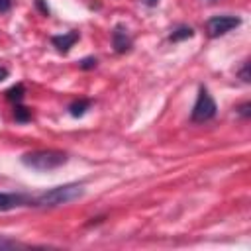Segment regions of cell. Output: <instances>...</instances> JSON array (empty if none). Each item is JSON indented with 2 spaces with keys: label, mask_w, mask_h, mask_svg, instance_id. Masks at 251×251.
Wrapping results in <instances>:
<instances>
[{
  "label": "cell",
  "mask_w": 251,
  "mask_h": 251,
  "mask_svg": "<svg viewBox=\"0 0 251 251\" xmlns=\"http://www.w3.org/2000/svg\"><path fill=\"white\" fill-rule=\"evenodd\" d=\"M112 47L118 55H124L127 51H131L133 47V39L127 31V27L124 24H116L114 29H112Z\"/></svg>",
  "instance_id": "5"
},
{
  "label": "cell",
  "mask_w": 251,
  "mask_h": 251,
  "mask_svg": "<svg viewBox=\"0 0 251 251\" xmlns=\"http://www.w3.org/2000/svg\"><path fill=\"white\" fill-rule=\"evenodd\" d=\"M31 110L29 108H25V106H22V102L20 104H14V120L18 122V124H27V122H31Z\"/></svg>",
  "instance_id": "11"
},
{
  "label": "cell",
  "mask_w": 251,
  "mask_h": 251,
  "mask_svg": "<svg viewBox=\"0 0 251 251\" xmlns=\"http://www.w3.org/2000/svg\"><path fill=\"white\" fill-rule=\"evenodd\" d=\"M12 4H14V0H0V14L2 12H8L12 8Z\"/></svg>",
  "instance_id": "17"
},
{
  "label": "cell",
  "mask_w": 251,
  "mask_h": 251,
  "mask_svg": "<svg viewBox=\"0 0 251 251\" xmlns=\"http://www.w3.org/2000/svg\"><path fill=\"white\" fill-rule=\"evenodd\" d=\"M33 2H35V8H37L43 16H49V14H51V10H49V6H47L45 0H33Z\"/></svg>",
  "instance_id": "16"
},
{
  "label": "cell",
  "mask_w": 251,
  "mask_h": 251,
  "mask_svg": "<svg viewBox=\"0 0 251 251\" xmlns=\"http://www.w3.org/2000/svg\"><path fill=\"white\" fill-rule=\"evenodd\" d=\"M190 37H194V27H190V25H178L169 33V41H173V43H178V41H184Z\"/></svg>",
  "instance_id": "9"
},
{
  "label": "cell",
  "mask_w": 251,
  "mask_h": 251,
  "mask_svg": "<svg viewBox=\"0 0 251 251\" xmlns=\"http://www.w3.org/2000/svg\"><path fill=\"white\" fill-rule=\"evenodd\" d=\"M8 75H10V71H8V67H4V65H0V82H2V80H6V78H8Z\"/></svg>",
  "instance_id": "18"
},
{
  "label": "cell",
  "mask_w": 251,
  "mask_h": 251,
  "mask_svg": "<svg viewBox=\"0 0 251 251\" xmlns=\"http://www.w3.org/2000/svg\"><path fill=\"white\" fill-rule=\"evenodd\" d=\"M96 65H98V59L96 57H84V59L78 61V69H82V71H90Z\"/></svg>",
  "instance_id": "14"
},
{
  "label": "cell",
  "mask_w": 251,
  "mask_h": 251,
  "mask_svg": "<svg viewBox=\"0 0 251 251\" xmlns=\"http://www.w3.org/2000/svg\"><path fill=\"white\" fill-rule=\"evenodd\" d=\"M237 25H241V18L239 16H231V14H220V16H212L206 20V33L208 37H222L226 33H229L231 29H235Z\"/></svg>",
  "instance_id": "4"
},
{
  "label": "cell",
  "mask_w": 251,
  "mask_h": 251,
  "mask_svg": "<svg viewBox=\"0 0 251 251\" xmlns=\"http://www.w3.org/2000/svg\"><path fill=\"white\" fill-rule=\"evenodd\" d=\"M90 106H92V100H88V98H76V100H73L67 106V110H69V114L73 118H82L86 114V110H90Z\"/></svg>",
  "instance_id": "8"
},
{
  "label": "cell",
  "mask_w": 251,
  "mask_h": 251,
  "mask_svg": "<svg viewBox=\"0 0 251 251\" xmlns=\"http://www.w3.org/2000/svg\"><path fill=\"white\" fill-rule=\"evenodd\" d=\"M216 114H218L216 100L212 98V94L208 92L206 86H200V88H198L196 102H194L192 112H190V122H194V124H204V122H210Z\"/></svg>",
  "instance_id": "3"
},
{
  "label": "cell",
  "mask_w": 251,
  "mask_h": 251,
  "mask_svg": "<svg viewBox=\"0 0 251 251\" xmlns=\"http://www.w3.org/2000/svg\"><path fill=\"white\" fill-rule=\"evenodd\" d=\"M82 196H84V184L82 182H65V184L53 186V188L33 196L31 206L55 208V206H63V204H69L73 200H78Z\"/></svg>",
  "instance_id": "1"
},
{
  "label": "cell",
  "mask_w": 251,
  "mask_h": 251,
  "mask_svg": "<svg viewBox=\"0 0 251 251\" xmlns=\"http://www.w3.org/2000/svg\"><path fill=\"white\" fill-rule=\"evenodd\" d=\"M237 76H239V78H241V82H245V84H249V82H251V75H249V61H247V59L241 63V67H239V71H237Z\"/></svg>",
  "instance_id": "13"
},
{
  "label": "cell",
  "mask_w": 251,
  "mask_h": 251,
  "mask_svg": "<svg viewBox=\"0 0 251 251\" xmlns=\"http://www.w3.org/2000/svg\"><path fill=\"white\" fill-rule=\"evenodd\" d=\"M143 6H147V8H155L157 4H159V0H139Z\"/></svg>",
  "instance_id": "19"
},
{
  "label": "cell",
  "mask_w": 251,
  "mask_h": 251,
  "mask_svg": "<svg viewBox=\"0 0 251 251\" xmlns=\"http://www.w3.org/2000/svg\"><path fill=\"white\" fill-rule=\"evenodd\" d=\"M33 196H27L24 192H0V212H10L16 208L31 206Z\"/></svg>",
  "instance_id": "6"
},
{
  "label": "cell",
  "mask_w": 251,
  "mask_h": 251,
  "mask_svg": "<svg viewBox=\"0 0 251 251\" xmlns=\"http://www.w3.org/2000/svg\"><path fill=\"white\" fill-rule=\"evenodd\" d=\"M4 96H6V100H10L12 104H20V102L24 100V96H25V86H24L22 82H18V84L10 86V88L4 92Z\"/></svg>",
  "instance_id": "10"
},
{
  "label": "cell",
  "mask_w": 251,
  "mask_h": 251,
  "mask_svg": "<svg viewBox=\"0 0 251 251\" xmlns=\"http://www.w3.org/2000/svg\"><path fill=\"white\" fill-rule=\"evenodd\" d=\"M78 39H80V33H78L76 29H71V31H67V33H61V35H51L53 47H55L59 53H63V55H67Z\"/></svg>",
  "instance_id": "7"
},
{
  "label": "cell",
  "mask_w": 251,
  "mask_h": 251,
  "mask_svg": "<svg viewBox=\"0 0 251 251\" xmlns=\"http://www.w3.org/2000/svg\"><path fill=\"white\" fill-rule=\"evenodd\" d=\"M235 112H237L243 120H249V118H251V102H243V104H239V106L235 108Z\"/></svg>",
  "instance_id": "15"
},
{
  "label": "cell",
  "mask_w": 251,
  "mask_h": 251,
  "mask_svg": "<svg viewBox=\"0 0 251 251\" xmlns=\"http://www.w3.org/2000/svg\"><path fill=\"white\" fill-rule=\"evenodd\" d=\"M20 247H25V245L16 241V239H12V237L0 235V249H20Z\"/></svg>",
  "instance_id": "12"
},
{
  "label": "cell",
  "mask_w": 251,
  "mask_h": 251,
  "mask_svg": "<svg viewBox=\"0 0 251 251\" xmlns=\"http://www.w3.org/2000/svg\"><path fill=\"white\" fill-rule=\"evenodd\" d=\"M20 161L27 169L45 173V171H53V169L63 167L69 161V155L61 149H35V151L24 153L20 157Z\"/></svg>",
  "instance_id": "2"
}]
</instances>
